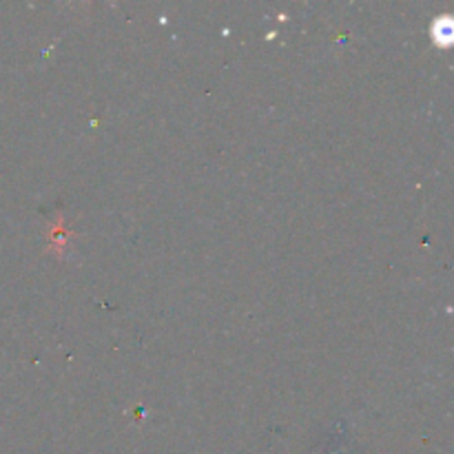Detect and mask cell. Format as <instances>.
Instances as JSON below:
<instances>
[{
	"instance_id": "cell-1",
	"label": "cell",
	"mask_w": 454,
	"mask_h": 454,
	"mask_svg": "<svg viewBox=\"0 0 454 454\" xmlns=\"http://www.w3.org/2000/svg\"><path fill=\"white\" fill-rule=\"evenodd\" d=\"M452 40V22L450 18H442L434 22V43L448 44Z\"/></svg>"
}]
</instances>
